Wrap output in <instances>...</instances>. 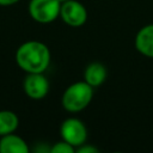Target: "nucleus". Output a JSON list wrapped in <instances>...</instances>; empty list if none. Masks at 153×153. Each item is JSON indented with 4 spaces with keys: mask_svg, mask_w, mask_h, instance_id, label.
Masks as SVG:
<instances>
[{
    "mask_svg": "<svg viewBox=\"0 0 153 153\" xmlns=\"http://www.w3.org/2000/svg\"><path fill=\"white\" fill-rule=\"evenodd\" d=\"M16 61L26 73H43L50 63V50L42 42L27 41L17 49Z\"/></svg>",
    "mask_w": 153,
    "mask_h": 153,
    "instance_id": "nucleus-1",
    "label": "nucleus"
},
{
    "mask_svg": "<svg viewBox=\"0 0 153 153\" xmlns=\"http://www.w3.org/2000/svg\"><path fill=\"white\" fill-rule=\"evenodd\" d=\"M93 97V87L85 80L69 85L62 94V106L69 112H78L88 106Z\"/></svg>",
    "mask_w": 153,
    "mask_h": 153,
    "instance_id": "nucleus-2",
    "label": "nucleus"
},
{
    "mask_svg": "<svg viewBox=\"0 0 153 153\" xmlns=\"http://www.w3.org/2000/svg\"><path fill=\"white\" fill-rule=\"evenodd\" d=\"M61 2L59 0H31L29 13L31 18L41 24H48L60 17Z\"/></svg>",
    "mask_w": 153,
    "mask_h": 153,
    "instance_id": "nucleus-3",
    "label": "nucleus"
},
{
    "mask_svg": "<svg viewBox=\"0 0 153 153\" xmlns=\"http://www.w3.org/2000/svg\"><path fill=\"white\" fill-rule=\"evenodd\" d=\"M60 133L62 140L67 141L74 147L81 146L87 139V129L85 124L75 117H69L65 120L61 124Z\"/></svg>",
    "mask_w": 153,
    "mask_h": 153,
    "instance_id": "nucleus-4",
    "label": "nucleus"
},
{
    "mask_svg": "<svg viewBox=\"0 0 153 153\" xmlns=\"http://www.w3.org/2000/svg\"><path fill=\"white\" fill-rule=\"evenodd\" d=\"M61 19L69 26H81L87 20V11L85 6L76 0H68L61 4Z\"/></svg>",
    "mask_w": 153,
    "mask_h": 153,
    "instance_id": "nucleus-5",
    "label": "nucleus"
},
{
    "mask_svg": "<svg viewBox=\"0 0 153 153\" xmlns=\"http://www.w3.org/2000/svg\"><path fill=\"white\" fill-rule=\"evenodd\" d=\"M23 88L31 99H42L49 92V81L43 73H27L24 79Z\"/></svg>",
    "mask_w": 153,
    "mask_h": 153,
    "instance_id": "nucleus-6",
    "label": "nucleus"
},
{
    "mask_svg": "<svg viewBox=\"0 0 153 153\" xmlns=\"http://www.w3.org/2000/svg\"><path fill=\"white\" fill-rule=\"evenodd\" d=\"M135 48L147 57H153V24L141 27L135 36Z\"/></svg>",
    "mask_w": 153,
    "mask_h": 153,
    "instance_id": "nucleus-7",
    "label": "nucleus"
},
{
    "mask_svg": "<svg viewBox=\"0 0 153 153\" xmlns=\"http://www.w3.org/2000/svg\"><path fill=\"white\" fill-rule=\"evenodd\" d=\"M0 153H29L27 143L13 133L0 137Z\"/></svg>",
    "mask_w": 153,
    "mask_h": 153,
    "instance_id": "nucleus-8",
    "label": "nucleus"
},
{
    "mask_svg": "<svg viewBox=\"0 0 153 153\" xmlns=\"http://www.w3.org/2000/svg\"><path fill=\"white\" fill-rule=\"evenodd\" d=\"M106 75H108V71L103 63L92 62L86 67L84 72V80L92 87H98L105 81Z\"/></svg>",
    "mask_w": 153,
    "mask_h": 153,
    "instance_id": "nucleus-9",
    "label": "nucleus"
},
{
    "mask_svg": "<svg viewBox=\"0 0 153 153\" xmlns=\"http://www.w3.org/2000/svg\"><path fill=\"white\" fill-rule=\"evenodd\" d=\"M18 124H19L18 116L13 111L10 110L0 111V136L14 133V130L18 128Z\"/></svg>",
    "mask_w": 153,
    "mask_h": 153,
    "instance_id": "nucleus-10",
    "label": "nucleus"
},
{
    "mask_svg": "<svg viewBox=\"0 0 153 153\" xmlns=\"http://www.w3.org/2000/svg\"><path fill=\"white\" fill-rule=\"evenodd\" d=\"M50 152L51 153H73L75 152V147L68 143L67 141L62 140V141L54 143L53 147L50 148Z\"/></svg>",
    "mask_w": 153,
    "mask_h": 153,
    "instance_id": "nucleus-11",
    "label": "nucleus"
},
{
    "mask_svg": "<svg viewBox=\"0 0 153 153\" xmlns=\"http://www.w3.org/2000/svg\"><path fill=\"white\" fill-rule=\"evenodd\" d=\"M75 151L79 152V153H96V152H98V149H97L96 147H93V146H87V145L85 146V143H82L81 146L76 147Z\"/></svg>",
    "mask_w": 153,
    "mask_h": 153,
    "instance_id": "nucleus-12",
    "label": "nucleus"
},
{
    "mask_svg": "<svg viewBox=\"0 0 153 153\" xmlns=\"http://www.w3.org/2000/svg\"><path fill=\"white\" fill-rule=\"evenodd\" d=\"M19 0H0V5L1 6H10L13 4H17Z\"/></svg>",
    "mask_w": 153,
    "mask_h": 153,
    "instance_id": "nucleus-13",
    "label": "nucleus"
},
{
    "mask_svg": "<svg viewBox=\"0 0 153 153\" xmlns=\"http://www.w3.org/2000/svg\"><path fill=\"white\" fill-rule=\"evenodd\" d=\"M59 1H60V2L62 4V2H65V1H68V0H59Z\"/></svg>",
    "mask_w": 153,
    "mask_h": 153,
    "instance_id": "nucleus-14",
    "label": "nucleus"
},
{
    "mask_svg": "<svg viewBox=\"0 0 153 153\" xmlns=\"http://www.w3.org/2000/svg\"><path fill=\"white\" fill-rule=\"evenodd\" d=\"M0 137H1V136H0Z\"/></svg>",
    "mask_w": 153,
    "mask_h": 153,
    "instance_id": "nucleus-15",
    "label": "nucleus"
}]
</instances>
